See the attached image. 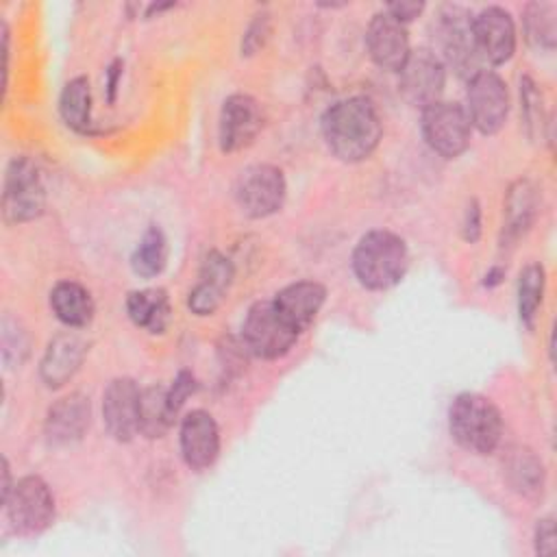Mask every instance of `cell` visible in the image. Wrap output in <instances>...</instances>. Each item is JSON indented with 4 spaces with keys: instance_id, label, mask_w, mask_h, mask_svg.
Listing matches in <instances>:
<instances>
[{
    "instance_id": "1",
    "label": "cell",
    "mask_w": 557,
    "mask_h": 557,
    "mask_svg": "<svg viewBox=\"0 0 557 557\" xmlns=\"http://www.w3.org/2000/svg\"><path fill=\"white\" fill-rule=\"evenodd\" d=\"M326 148L344 163H359L374 154L383 139V122L366 96H348L329 104L320 117Z\"/></svg>"
},
{
    "instance_id": "2",
    "label": "cell",
    "mask_w": 557,
    "mask_h": 557,
    "mask_svg": "<svg viewBox=\"0 0 557 557\" xmlns=\"http://www.w3.org/2000/svg\"><path fill=\"white\" fill-rule=\"evenodd\" d=\"M350 268L361 287L385 292L403 281L409 268V248L398 233L372 228L357 239Z\"/></svg>"
},
{
    "instance_id": "3",
    "label": "cell",
    "mask_w": 557,
    "mask_h": 557,
    "mask_svg": "<svg viewBox=\"0 0 557 557\" xmlns=\"http://www.w3.org/2000/svg\"><path fill=\"white\" fill-rule=\"evenodd\" d=\"M448 433L466 453L490 455L500 444L503 416L487 396L461 392L448 407Z\"/></svg>"
},
{
    "instance_id": "4",
    "label": "cell",
    "mask_w": 557,
    "mask_h": 557,
    "mask_svg": "<svg viewBox=\"0 0 557 557\" xmlns=\"http://www.w3.org/2000/svg\"><path fill=\"white\" fill-rule=\"evenodd\" d=\"M46 211V183L39 165L26 157H13L2 181V218L7 224H26Z\"/></svg>"
},
{
    "instance_id": "5",
    "label": "cell",
    "mask_w": 557,
    "mask_h": 557,
    "mask_svg": "<svg viewBox=\"0 0 557 557\" xmlns=\"http://www.w3.org/2000/svg\"><path fill=\"white\" fill-rule=\"evenodd\" d=\"M435 48L433 52L444 61L446 70L453 67L459 76L470 78L481 70V59L474 48L472 37V13L459 4L440 7L435 22Z\"/></svg>"
},
{
    "instance_id": "6",
    "label": "cell",
    "mask_w": 557,
    "mask_h": 557,
    "mask_svg": "<svg viewBox=\"0 0 557 557\" xmlns=\"http://www.w3.org/2000/svg\"><path fill=\"white\" fill-rule=\"evenodd\" d=\"M298 337L300 333L276 311L272 298L257 300L248 307L242 322V344L246 352L272 361L285 357Z\"/></svg>"
},
{
    "instance_id": "7",
    "label": "cell",
    "mask_w": 557,
    "mask_h": 557,
    "mask_svg": "<svg viewBox=\"0 0 557 557\" xmlns=\"http://www.w3.org/2000/svg\"><path fill=\"white\" fill-rule=\"evenodd\" d=\"M2 509L13 531L20 535H39L54 520V494L39 474L15 479L11 494L2 500Z\"/></svg>"
},
{
    "instance_id": "8",
    "label": "cell",
    "mask_w": 557,
    "mask_h": 557,
    "mask_svg": "<svg viewBox=\"0 0 557 557\" xmlns=\"http://www.w3.org/2000/svg\"><path fill=\"white\" fill-rule=\"evenodd\" d=\"M285 196V174L272 163H252L244 168L233 185V198L239 211L252 220H261L281 211Z\"/></svg>"
},
{
    "instance_id": "9",
    "label": "cell",
    "mask_w": 557,
    "mask_h": 557,
    "mask_svg": "<svg viewBox=\"0 0 557 557\" xmlns=\"http://www.w3.org/2000/svg\"><path fill=\"white\" fill-rule=\"evenodd\" d=\"M466 113L481 135H496L509 117V87L494 70H476L466 87Z\"/></svg>"
},
{
    "instance_id": "10",
    "label": "cell",
    "mask_w": 557,
    "mask_h": 557,
    "mask_svg": "<svg viewBox=\"0 0 557 557\" xmlns=\"http://www.w3.org/2000/svg\"><path fill=\"white\" fill-rule=\"evenodd\" d=\"M420 131L426 146L444 159L463 154L472 139V124L466 107L453 100H437L422 109Z\"/></svg>"
},
{
    "instance_id": "11",
    "label": "cell",
    "mask_w": 557,
    "mask_h": 557,
    "mask_svg": "<svg viewBox=\"0 0 557 557\" xmlns=\"http://www.w3.org/2000/svg\"><path fill=\"white\" fill-rule=\"evenodd\" d=\"M398 74V94L403 100L416 109H426L429 104L442 100L446 87V65L433 52V48L411 50Z\"/></svg>"
},
{
    "instance_id": "12",
    "label": "cell",
    "mask_w": 557,
    "mask_h": 557,
    "mask_svg": "<svg viewBox=\"0 0 557 557\" xmlns=\"http://www.w3.org/2000/svg\"><path fill=\"white\" fill-rule=\"evenodd\" d=\"M265 122L263 107L250 94H231L224 98L218 117V144L222 152L248 148L261 133Z\"/></svg>"
},
{
    "instance_id": "13",
    "label": "cell",
    "mask_w": 557,
    "mask_h": 557,
    "mask_svg": "<svg viewBox=\"0 0 557 557\" xmlns=\"http://www.w3.org/2000/svg\"><path fill=\"white\" fill-rule=\"evenodd\" d=\"M472 37L481 61H487L490 65L507 63L518 46L513 15L498 4L483 7L472 15Z\"/></svg>"
},
{
    "instance_id": "14",
    "label": "cell",
    "mask_w": 557,
    "mask_h": 557,
    "mask_svg": "<svg viewBox=\"0 0 557 557\" xmlns=\"http://www.w3.org/2000/svg\"><path fill=\"white\" fill-rule=\"evenodd\" d=\"M141 387L131 376H115L102 392V422L115 442H131L139 435Z\"/></svg>"
},
{
    "instance_id": "15",
    "label": "cell",
    "mask_w": 557,
    "mask_h": 557,
    "mask_svg": "<svg viewBox=\"0 0 557 557\" xmlns=\"http://www.w3.org/2000/svg\"><path fill=\"white\" fill-rule=\"evenodd\" d=\"M178 446L185 466L194 472L211 468L220 455V426L205 409H191L181 418Z\"/></svg>"
},
{
    "instance_id": "16",
    "label": "cell",
    "mask_w": 557,
    "mask_h": 557,
    "mask_svg": "<svg viewBox=\"0 0 557 557\" xmlns=\"http://www.w3.org/2000/svg\"><path fill=\"white\" fill-rule=\"evenodd\" d=\"M366 48L376 67L385 72H398L411 54L409 30L387 11H379L368 22Z\"/></svg>"
},
{
    "instance_id": "17",
    "label": "cell",
    "mask_w": 557,
    "mask_h": 557,
    "mask_svg": "<svg viewBox=\"0 0 557 557\" xmlns=\"http://www.w3.org/2000/svg\"><path fill=\"white\" fill-rule=\"evenodd\" d=\"M235 270L228 257L220 250H209L200 263L198 281L187 294V309L198 315H213L226 298V292L233 283Z\"/></svg>"
},
{
    "instance_id": "18",
    "label": "cell",
    "mask_w": 557,
    "mask_h": 557,
    "mask_svg": "<svg viewBox=\"0 0 557 557\" xmlns=\"http://www.w3.org/2000/svg\"><path fill=\"white\" fill-rule=\"evenodd\" d=\"M91 422L89 396L72 392L54 400L44 420V435L50 446H72L81 442Z\"/></svg>"
},
{
    "instance_id": "19",
    "label": "cell",
    "mask_w": 557,
    "mask_h": 557,
    "mask_svg": "<svg viewBox=\"0 0 557 557\" xmlns=\"http://www.w3.org/2000/svg\"><path fill=\"white\" fill-rule=\"evenodd\" d=\"M87 355V342L76 331L52 337L39 361V376L48 389H59L74 379Z\"/></svg>"
},
{
    "instance_id": "20",
    "label": "cell",
    "mask_w": 557,
    "mask_h": 557,
    "mask_svg": "<svg viewBox=\"0 0 557 557\" xmlns=\"http://www.w3.org/2000/svg\"><path fill=\"white\" fill-rule=\"evenodd\" d=\"M324 300H326V287L313 278L294 281L281 287L272 298L276 311L298 333H305L313 324L320 309L324 307Z\"/></svg>"
},
{
    "instance_id": "21",
    "label": "cell",
    "mask_w": 557,
    "mask_h": 557,
    "mask_svg": "<svg viewBox=\"0 0 557 557\" xmlns=\"http://www.w3.org/2000/svg\"><path fill=\"white\" fill-rule=\"evenodd\" d=\"M540 211V191L533 181L518 178L511 183L503 205V226H500V248H511L520 237H524Z\"/></svg>"
},
{
    "instance_id": "22",
    "label": "cell",
    "mask_w": 557,
    "mask_h": 557,
    "mask_svg": "<svg viewBox=\"0 0 557 557\" xmlns=\"http://www.w3.org/2000/svg\"><path fill=\"white\" fill-rule=\"evenodd\" d=\"M124 307H126L128 320L137 329H141L150 335H161L172 324L170 296L161 287H146V289L128 292Z\"/></svg>"
},
{
    "instance_id": "23",
    "label": "cell",
    "mask_w": 557,
    "mask_h": 557,
    "mask_svg": "<svg viewBox=\"0 0 557 557\" xmlns=\"http://www.w3.org/2000/svg\"><path fill=\"white\" fill-rule=\"evenodd\" d=\"M503 479L516 494L537 498L544 492L546 472L542 459L527 446H513L503 459Z\"/></svg>"
},
{
    "instance_id": "24",
    "label": "cell",
    "mask_w": 557,
    "mask_h": 557,
    "mask_svg": "<svg viewBox=\"0 0 557 557\" xmlns=\"http://www.w3.org/2000/svg\"><path fill=\"white\" fill-rule=\"evenodd\" d=\"M50 309L67 329H85L94 320L96 305L91 292L78 281L63 278L50 289Z\"/></svg>"
},
{
    "instance_id": "25",
    "label": "cell",
    "mask_w": 557,
    "mask_h": 557,
    "mask_svg": "<svg viewBox=\"0 0 557 557\" xmlns=\"http://www.w3.org/2000/svg\"><path fill=\"white\" fill-rule=\"evenodd\" d=\"M59 113L67 128L76 133L91 131V85L87 76L70 78L59 96Z\"/></svg>"
},
{
    "instance_id": "26",
    "label": "cell",
    "mask_w": 557,
    "mask_h": 557,
    "mask_svg": "<svg viewBox=\"0 0 557 557\" xmlns=\"http://www.w3.org/2000/svg\"><path fill=\"white\" fill-rule=\"evenodd\" d=\"M546 292V270L540 261L527 263L518 274V287H516V305H518V318L524 329H533L537 313L542 309Z\"/></svg>"
},
{
    "instance_id": "27",
    "label": "cell",
    "mask_w": 557,
    "mask_h": 557,
    "mask_svg": "<svg viewBox=\"0 0 557 557\" xmlns=\"http://www.w3.org/2000/svg\"><path fill=\"white\" fill-rule=\"evenodd\" d=\"M522 33L529 46L550 52L557 44V7L553 2H529L522 11Z\"/></svg>"
},
{
    "instance_id": "28",
    "label": "cell",
    "mask_w": 557,
    "mask_h": 557,
    "mask_svg": "<svg viewBox=\"0 0 557 557\" xmlns=\"http://www.w3.org/2000/svg\"><path fill=\"white\" fill-rule=\"evenodd\" d=\"M174 424V416L168 405V387L150 385L141 389L139 400V435L148 440L163 437L165 431Z\"/></svg>"
},
{
    "instance_id": "29",
    "label": "cell",
    "mask_w": 557,
    "mask_h": 557,
    "mask_svg": "<svg viewBox=\"0 0 557 557\" xmlns=\"http://www.w3.org/2000/svg\"><path fill=\"white\" fill-rule=\"evenodd\" d=\"M168 263V239L165 233L150 224L144 235L139 237L133 255H131V268L141 278H152L163 272Z\"/></svg>"
},
{
    "instance_id": "30",
    "label": "cell",
    "mask_w": 557,
    "mask_h": 557,
    "mask_svg": "<svg viewBox=\"0 0 557 557\" xmlns=\"http://www.w3.org/2000/svg\"><path fill=\"white\" fill-rule=\"evenodd\" d=\"M0 348H2V361L7 368H20L28 355H30V337L26 329L11 315L2 318L0 326Z\"/></svg>"
},
{
    "instance_id": "31",
    "label": "cell",
    "mask_w": 557,
    "mask_h": 557,
    "mask_svg": "<svg viewBox=\"0 0 557 557\" xmlns=\"http://www.w3.org/2000/svg\"><path fill=\"white\" fill-rule=\"evenodd\" d=\"M520 113H522L527 135L531 139L544 133V124H546L544 100H542V91L537 89V83L531 76L520 78Z\"/></svg>"
},
{
    "instance_id": "32",
    "label": "cell",
    "mask_w": 557,
    "mask_h": 557,
    "mask_svg": "<svg viewBox=\"0 0 557 557\" xmlns=\"http://www.w3.org/2000/svg\"><path fill=\"white\" fill-rule=\"evenodd\" d=\"M270 33H272V13L268 9H259L250 17V22L242 35V46H239L242 57L257 54L270 39Z\"/></svg>"
},
{
    "instance_id": "33",
    "label": "cell",
    "mask_w": 557,
    "mask_h": 557,
    "mask_svg": "<svg viewBox=\"0 0 557 557\" xmlns=\"http://www.w3.org/2000/svg\"><path fill=\"white\" fill-rule=\"evenodd\" d=\"M196 392H198V381H196V376H194L189 370H181V372L174 376L172 385L168 387V405H170V411H172L174 420L178 418V413H181L185 400H187L189 396H194Z\"/></svg>"
},
{
    "instance_id": "34",
    "label": "cell",
    "mask_w": 557,
    "mask_h": 557,
    "mask_svg": "<svg viewBox=\"0 0 557 557\" xmlns=\"http://www.w3.org/2000/svg\"><path fill=\"white\" fill-rule=\"evenodd\" d=\"M533 548L542 557H550L555 553V548H557V542H555V520L550 516L537 520V524L533 529Z\"/></svg>"
},
{
    "instance_id": "35",
    "label": "cell",
    "mask_w": 557,
    "mask_h": 557,
    "mask_svg": "<svg viewBox=\"0 0 557 557\" xmlns=\"http://www.w3.org/2000/svg\"><path fill=\"white\" fill-rule=\"evenodd\" d=\"M483 231V215H481V205L476 198L468 200L463 218H461V237L468 244H476Z\"/></svg>"
},
{
    "instance_id": "36",
    "label": "cell",
    "mask_w": 557,
    "mask_h": 557,
    "mask_svg": "<svg viewBox=\"0 0 557 557\" xmlns=\"http://www.w3.org/2000/svg\"><path fill=\"white\" fill-rule=\"evenodd\" d=\"M426 9V4L422 0H396V2H387L383 7V11H387L394 20H398L400 24H409L416 17L422 15V11Z\"/></svg>"
},
{
    "instance_id": "37",
    "label": "cell",
    "mask_w": 557,
    "mask_h": 557,
    "mask_svg": "<svg viewBox=\"0 0 557 557\" xmlns=\"http://www.w3.org/2000/svg\"><path fill=\"white\" fill-rule=\"evenodd\" d=\"M122 70H124L122 59L111 61V65L107 67V100H109V104H113L117 98V85L122 78Z\"/></svg>"
},
{
    "instance_id": "38",
    "label": "cell",
    "mask_w": 557,
    "mask_h": 557,
    "mask_svg": "<svg viewBox=\"0 0 557 557\" xmlns=\"http://www.w3.org/2000/svg\"><path fill=\"white\" fill-rule=\"evenodd\" d=\"M505 274H507V270H505L503 265H492V268H487V272L483 274L481 285H483L485 289H494V287H498V285L505 281Z\"/></svg>"
},
{
    "instance_id": "39",
    "label": "cell",
    "mask_w": 557,
    "mask_h": 557,
    "mask_svg": "<svg viewBox=\"0 0 557 557\" xmlns=\"http://www.w3.org/2000/svg\"><path fill=\"white\" fill-rule=\"evenodd\" d=\"M13 485H15V481H13V476H11V466H9V459L7 457H2V487H0V500H4L9 494H11V490H13Z\"/></svg>"
}]
</instances>
